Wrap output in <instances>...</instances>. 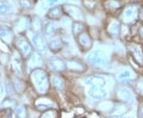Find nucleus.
Here are the masks:
<instances>
[{"mask_svg": "<svg viewBox=\"0 0 143 118\" xmlns=\"http://www.w3.org/2000/svg\"><path fill=\"white\" fill-rule=\"evenodd\" d=\"M33 79L34 80L35 86L38 91L44 93L47 90L49 86V81L47 75L41 70L36 71L33 74Z\"/></svg>", "mask_w": 143, "mask_h": 118, "instance_id": "1", "label": "nucleus"}, {"mask_svg": "<svg viewBox=\"0 0 143 118\" xmlns=\"http://www.w3.org/2000/svg\"><path fill=\"white\" fill-rule=\"evenodd\" d=\"M87 60L88 63H92L93 65H99V66H103L107 63L108 58L106 56L104 52L102 51H94L91 54H89L87 58Z\"/></svg>", "mask_w": 143, "mask_h": 118, "instance_id": "2", "label": "nucleus"}, {"mask_svg": "<svg viewBox=\"0 0 143 118\" xmlns=\"http://www.w3.org/2000/svg\"><path fill=\"white\" fill-rule=\"evenodd\" d=\"M32 41L35 48L41 52H44L46 48V43L44 37L41 35H34L32 38Z\"/></svg>", "mask_w": 143, "mask_h": 118, "instance_id": "3", "label": "nucleus"}, {"mask_svg": "<svg viewBox=\"0 0 143 118\" xmlns=\"http://www.w3.org/2000/svg\"><path fill=\"white\" fill-rule=\"evenodd\" d=\"M86 83L92 85L93 86H98V87H103L106 84L105 79L101 76L98 75H92L90 76L89 78L87 79Z\"/></svg>", "mask_w": 143, "mask_h": 118, "instance_id": "4", "label": "nucleus"}, {"mask_svg": "<svg viewBox=\"0 0 143 118\" xmlns=\"http://www.w3.org/2000/svg\"><path fill=\"white\" fill-rule=\"evenodd\" d=\"M106 91L103 89V87L93 86L89 90V95L92 98L96 100H100L106 96Z\"/></svg>", "mask_w": 143, "mask_h": 118, "instance_id": "5", "label": "nucleus"}, {"mask_svg": "<svg viewBox=\"0 0 143 118\" xmlns=\"http://www.w3.org/2000/svg\"><path fill=\"white\" fill-rule=\"evenodd\" d=\"M49 65H50L51 68L53 69L54 71H63L64 68H65V64L60 59H54V60H52L49 63Z\"/></svg>", "mask_w": 143, "mask_h": 118, "instance_id": "6", "label": "nucleus"}, {"mask_svg": "<svg viewBox=\"0 0 143 118\" xmlns=\"http://www.w3.org/2000/svg\"><path fill=\"white\" fill-rule=\"evenodd\" d=\"M18 46H19V49L22 51V52L25 55H28L29 53L31 52V47L29 45V43L25 40H19L18 42Z\"/></svg>", "mask_w": 143, "mask_h": 118, "instance_id": "7", "label": "nucleus"}, {"mask_svg": "<svg viewBox=\"0 0 143 118\" xmlns=\"http://www.w3.org/2000/svg\"><path fill=\"white\" fill-rule=\"evenodd\" d=\"M119 97L121 99L125 100V101H131L133 98V94L131 92V90L126 88L121 89L118 92Z\"/></svg>", "mask_w": 143, "mask_h": 118, "instance_id": "8", "label": "nucleus"}, {"mask_svg": "<svg viewBox=\"0 0 143 118\" xmlns=\"http://www.w3.org/2000/svg\"><path fill=\"white\" fill-rule=\"evenodd\" d=\"M10 10H11V6H10V4L3 1L0 2V13L1 14L8 13L9 11H10Z\"/></svg>", "mask_w": 143, "mask_h": 118, "instance_id": "9", "label": "nucleus"}, {"mask_svg": "<svg viewBox=\"0 0 143 118\" xmlns=\"http://www.w3.org/2000/svg\"><path fill=\"white\" fill-rule=\"evenodd\" d=\"M134 14H134V8H133V7H128V8H126L125 10L123 16L125 18L131 19L134 17Z\"/></svg>", "mask_w": 143, "mask_h": 118, "instance_id": "10", "label": "nucleus"}, {"mask_svg": "<svg viewBox=\"0 0 143 118\" xmlns=\"http://www.w3.org/2000/svg\"><path fill=\"white\" fill-rule=\"evenodd\" d=\"M62 14V11L61 9V7H55L53 8L49 13V16L52 18H56V17H60Z\"/></svg>", "mask_w": 143, "mask_h": 118, "instance_id": "11", "label": "nucleus"}, {"mask_svg": "<svg viewBox=\"0 0 143 118\" xmlns=\"http://www.w3.org/2000/svg\"><path fill=\"white\" fill-rule=\"evenodd\" d=\"M53 83L54 85H55L57 88L62 90L64 88V81L60 78V77H55L53 79Z\"/></svg>", "mask_w": 143, "mask_h": 118, "instance_id": "12", "label": "nucleus"}, {"mask_svg": "<svg viewBox=\"0 0 143 118\" xmlns=\"http://www.w3.org/2000/svg\"><path fill=\"white\" fill-rule=\"evenodd\" d=\"M131 72L129 71H125L123 72H122L121 74H119L118 79L120 80H125V79H131Z\"/></svg>", "mask_w": 143, "mask_h": 118, "instance_id": "13", "label": "nucleus"}, {"mask_svg": "<svg viewBox=\"0 0 143 118\" xmlns=\"http://www.w3.org/2000/svg\"><path fill=\"white\" fill-rule=\"evenodd\" d=\"M55 29H56L55 24H53V23H49V24L46 25V33H47L48 35L51 34V33H53L54 32Z\"/></svg>", "mask_w": 143, "mask_h": 118, "instance_id": "14", "label": "nucleus"}, {"mask_svg": "<svg viewBox=\"0 0 143 118\" xmlns=\"http://www.w3.org/2000/svg\"><path fill=\"white\" fill-rule=\"evenodd\" d=\"M111 33H114V34L118 33V31H119V25L118 24V23H114V24L111 25Z\"/></svg>", "mask_w": 143, "mask_h": 118, "instance_id": "15", "label": "nucleus"}, {"mask_svg": "<svg viewBox=\"0 0 143 118\" xmlns=\"http://www.w3.org/2000/svg\"><path fill=\"white\" fill-rule=\"evenodd\" d=\"M60 46H61V44H60L58 40H54L51 42V48L52 49H53V50L58 49V48H60Z\"/></svg>", "mask_w": 143, "mask_h": 118, "instance_id": "16", "label": "nucleus"}, {"mask_svg": "<svg viewBox=\"0 0 143 118\" xmlns=\"http://www.w3.org/2000/svg\"><path fill=\"white\" fill-rule=\"evenodd\" d=\"M20 4L24 8H30L31 6V2L30 0H20Z\"/></svg>", "mask_w": 143, "mask_h": 118, "instance_id": "17", "label": "nucleus"}, {"mask_svg": "<svg viewBox=\"0 0 143 118\" xmlns=\"http://www.w3.org/2000/svg\"><path fill=\"white\" fill-rule=\"evenodd\" d=\"M133 52L134 54V56H136V58H141L142 53H141V50L139 49L137 47H134L133 48Z\"/></svg>", "mask_w": 143, "mask_h": 118, "instance_id": "18", "label": "nucleus"}, {"mask_svg": "<svg viewBox=\"0 0 143 118\" xmlns=\"http://www.w3.org/2000/svg\"><path fill=\"white\" fill-rule=\"evenodd\" d=\"M9 34H10V31L7 29L2 28V29H0V35H1L2 37H6L7 36H9Z\"/></svg>", "mask_w": 143, "mask_h": 118, "instance_id": "19", "label": "nucleus"}, {"mask_svg": "<svg viewBox=\"0 0 143 118\" xmlns=\"http://www.w3.org/2000/svg\"><path fill=\"white\" fill-rule=\"evenodd\" d=\"M138 90H140V92H141V93L143 94V82H141V83H139V85H138Z\"/></svg>", "mask_w": 143, "mask_h": 118, "instance_id": "20", "label": "nucleus"}, {"mask_svg": "<svg viewBox=\"0 0 143 118\" xmlns=\"http://www.w3.org/2000/svg\"><path fill=\"white\" fill-rule=\"evenodd\" d=\"M57 1H58V0H48V3H49V5H50V6H53V5L55 4Z\"/></svg>", "mask_w": 143, "mask_h": 118, "instance_id": "21", "label": "nucleus"}, {"mask_svg": "<svg viewBox=\"0 0 143 118\" xmlns=\"http://www.w3.org/2000/svg\"><path fill=\"white\" fill-rule=\"evenodd\" d=\"M41 118H52V116H51V113H45L44 114Z\"/></svg>", "mask_w": 143, "mask_h": 118, "instance_id": "22", "label": "nucleus"}, {"mask_svg": "<svg viewBox=\"0 0 143 118\" xmlns=\"http://www.w3.org/2000/svg\"><path fill=\"white\" fill-rule=\"evenodd\" d=\"M141 17H143V12H142V13H141Z\"/></svg>", "mask_w": 143, "mask_h": 118, "instance_id": "23", "label": "nucleus"}, {"mask_svg": "<svg viewBox=\"0 0 143 118\" xmlns=\"http://www.w3.org/2000/svg\"><path fill=\"white\" fill-rule=\"evenodd\" d=\"M123 118H132V117H123Z\"/></svg>", "mask_w": 143, "mask_h": 118, "instance_id": "24", "label": "nucleus"}, {"mask_svg": "<svg viewBox=\"0 0 143 118\" xmlns=\"http://www.w3.org/2000/svg\"><path fill=\"white\" fill-rule=\"evenodd\" d=\"M142 112H143V109H142Z\"/></svg>", "mask_w": 143, "mask_h": 118, "instance_id": "25", "label": "nucleus"}]
</instances>
